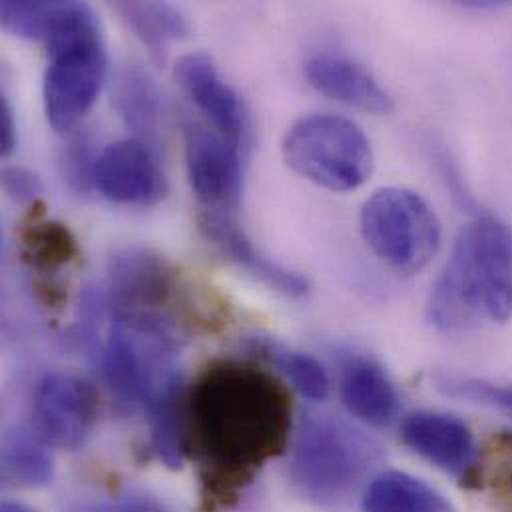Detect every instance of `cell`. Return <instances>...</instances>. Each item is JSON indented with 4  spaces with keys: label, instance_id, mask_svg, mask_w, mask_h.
Segmentation results:
<instances>
[{
    "label": "cell",
    "instance_id": "6da1fadb",
    "mask_svg": "<svg viewBox=\"0 0 512 512\" xmlns=\"http://www.w3.org/2000/svg\"><path fill=\"white\" fill-rule=\"evenodd\" d=\"M289 431V393L250 363L212 365L186 397L188 449L214 473L250 475L285 447Z\"/></svg>",
    "mask_w": 512,
    "mask_h": 512
},
{
    "label": "cell",
    "instance_id": "7a4b0ae2",
    "mask_svg": "<svg viewBox=\"0 0 512 512\" xmlns=\"http://www.w3.org/2000/svg\"><path fill=\"white\" fill-rule=\"evenodd\" d=\"M512 317V228L477 218L455 240L437 277L429 319L443 333H465Z\"/></svg>",
    "mask_w": 512,
    "mask_h": 512
},
{
    "label": "cell",
    "instance_id": "3957f363",
    "mask_svg": "<svg viewBox=\"0 0 512 512\" xmlns=\"http://www.w3.org/2000/svg\"><path fill=\"white\" fill-rule=\"evenodd\" d=\"M44 42L52 54L44 76L46 118L56 132H72L106 78L100 22L84 2H54Z\"/></svg>",
    "mask_w": 512,
    "mask_h": 512
},
{
    "label": "cell",
    "instance_id": "277c9868",
    "mask_svg": "<svg viewBox=\"0 0 512 512\" xmlns=\"http://www.w3.org/2000/svg\"><path fill=\"white\" fill-rule=\"evenodd\" d=\"M379 461L381 447L371 437L337 417L307 413L295 429L289 477L313 505L339 509Z\"/></svg>",
    "mask_w": 512,
    "mask_h": 512
},
{
    "label": "cell",
    "instance_id": "5b68a950",
    "mask_svg": "<svg viewBox=\"0 0 512 512\" xmlns=\"http://www.w3.org/2000/svg\"><path fill=\"white\" fill-rule=\"evenodd\" d=\"M283 158L295 174L331 192L357 190L373 172L369 138L353 120L335 114L297 120L285 134Z\"/></svg>",
    "mask_w": 512,
    "mask_h": 512
},
{
    "label": "cell",
    "instance_id": "8992f818",
    "mask_svg": "<svg viewBox=\"0 0 512 512\" xmlns=\"http://www.w3.org/2000/svg\"><path fill=\"white\" fill-rule=\"evenodd\" d=\"M361 234L375 256L401 273L421 271L441 248L437 214L407 188L375 192L361 210Z\"/></svg>",
    "mask_w": 512,
    "mask_h": 512
},
{
    "label": "cell",
    "instance_id": "52a82bcc",
    "mask_svg": "<svg viewBox=\"0 0 512 512\" xmlns=\"http://www.w3.org/2000/svg\"><path fill=\"white\" fill-rule=\"evenodd\" d=\"M98 409V393L86 379L60 371L48 373L34 391V433L48 447L80 449L94 433Z\"/></svg>",
    "mask_w": 512,
    "mask_h": 512
},
{
    "label": "cell",
    "instance_id": "ba28073f",
    "mask_svg": "<svg viewBox=\"0 0 512 512\" xmlns=\"http://www.w3.org/2000/svg\"><path fill=\"white\" fill-rule=\"evenodd\" d=\"M184 140L190 184L204 212L232 214L244 188L242 148L198 120L184 124Z\"/></svg>",
    "mask_w": 512,
    "mask_h": 512
},
{
    "label": "cell",
    "instance_id": "9c48e42d",
    "mask_svg": "<svg viewBox=\"0 0 512 512\" xmlns=\"http://www.w3.org/2000/svg\"><path fill=\"white\" fill-rule=\"evenodd\" d=\"M94 188L116 204L154 206L166 196L168 184L152 146L126 138L96 156Z\"/></svg>",
    "mask_w": 512,
    "mask_h": 512
},
{
    "label": "cell",
    "instance_id": "30bf717a",
    "mask_svg": "<svg viewBox=\"0 0 512 512\" xmlns=\"http://www.w3.org/2000/svg\"><path fill=\"white\" fill-rule=\"evenodd\" d=\"M176 80L214 130L240 148L252 134L250 114L242 96L222 78L214 60L204 52H192L178 60Z\"/></svg>",
    "mask_w": 512,
    "mask_h": 512
},
{
    "label": "cell",
    "instance_id": "8fae6325",
    "mask_svg": "<svg viewBox=\"0 0 512 512\" xmlns=\"http://www.w3.org/2000/svg\"><path fill=\"white\" fill-rule=\"evenodd\" d=\"M403 443L443 469L469 481L479 469V445L469 425L447 413L419 411L409 415L401 427Z\"/></svg>",
    "mask_w": 512,
    "mask_h": 512
},
{
    "label": "cell",
    "instance_id": "7c38bea8",
    "mask_svg": "<svg viewBox=\"0 0 512 512\" xmlns=\"http://www.w3.org/2000/svg\"><path fill=\"white\" fill-rule=\"evenodd\" d=\"M172 267L166 257L142 246L116 252L108 261V293L114 313L152 311L172 289Z\"/></svg>",
    "mask_w": 512,
    "mask_h": 512
},
{
    "label": "cell",
    "instance_id": "4fadbf2b",
    "mask_svg": "<svg viewBox=\"0 0 512 512\" xmlns=\"http://www.w3.org/2000/svg\"><path fill=\"white\" fill-rule=\"evenodd\" d=\"M309 84L345 106L367 114H389L393 98L379 80L359 62L331 52H321L305 62Z\"/></svg>",
    "mask_w": 512,
    "mask_h": 512
},
{
    "label": "cell",
    "instance_id": "5bb4252c",
    "mask_svg": "<svg viewBox=\"0 0 512 512\" xmlns=\"http://www.w3.org/2000/svg\"><path fill=\"white\" fill-rule=\"evenodd\" d=\"M200 228L204 236L238 267L252 273L261 283L269 285L275 291H281L289 297H303L309 291V281L291 271L277 261L263 256L256 244L246 236V232L238 226L232 214L218 212H202Z\"/></svg>",
    "mask_w": 512,
    "mask_h": 512
},
{
    "label": "cell",
    "instance_id": "9a60e30c",
    "mask_svg": "<svg viewBox=\"0 0 512 512\" xmlns=\"http://www.w3.org/2000/svg\"><path fill=\"white\" fill-rule=\"evenodd\" d=\"M341 399L347 411L371 427H387L399 415V395L381 365L351 357L341 371Z\"/></svg>",
    "mask_w": 512,
    "mask_h": 512
},
{
    "label": "cell",
    "instance_id": "2e32d148",
    "mask_svg": "<svg viewBox=\"0 0 512 512\" xmlns=\"http://www.w3.org/2000/svg\"><path fill=\"white\" fill-rule=\"evenodd\" d=\"M150 421V441L154 453L168 467L176 469L184 461V453L188 451L186 439V387L182 375H172L166 383H162L146 407Z\"/></svg>",
    "mask_w": 512,
    "mask_h": 512
},
{
    "label": "cell",
    "instance_id": "e0dca14e",
    "mask_svg": "<svg viewBox=\"0 0 512 512\" xmlns=\"http://www.w3.org/2000/svg\"><path fill=\"white\" fill-rule=\"evenodd\" d=\"M114 104L138 140L158 144L162 94L148 70L134 62L122 66L114 80Z\"/></svg>",
    "mask_w": 512,
    "mask_h": 512
},
{
    "label": "cell",
    "instance_id": "ac0fdd59",
    "mask_svg": "<svg viewBox=\"0 0 512 512\" xmlns=\"http://www.w3.org/2000/svg\"><path fill=\"white\" fill-rule=\"evenodd\" d=\"M363 511L457 512V509L425 481L409 473L387 471L369 483L363 495Z\"/></svg>",
    "mask_w": 512,
    "mask_h": 512
},
{
    "label": "cell",
    "instance_id": "d6986e66",
    "mask_svg": "<svg viewBox=\"0 0 512 512\" xmlns=\"http://www.w3.org/2000/svg\"><path fill=\"white\" fill-rule=\"evenodd\" d=\"M114 10L160 64L166 62L170 44L190 32L188 18L166 2H116Z\"/></svg>",
    "mask_w": 512,
    "mask_h": 512
},
{
    "label": "cell",
    "instance_id": "ffe728a7",
    "mask_svg": "<svg viewBox=\"0 0 512 512\" xmlns=\"http://www.w3.org/2000/svg\"><path fill=\"white\" fill-rule=\"evenodd\" d=\"M46 443L32 431L12 429L2 439V479L20 489H40L52 481Z\"/></svg>",
    "mask_w": 512,
    "mask_h": 512
},
{
    "label": "cell",
    "instance_id": "44dd1931",
    "mask_svg": "<svg viewBox=\"0 0 512 512\" xmlns=\"http://www.w3.org/2000/svg\"><path fill=\"white\" fill-rule=\"evenodd\" d=\"M259 351L291 381V385L307 399L321 401L329 393V377L323 365L301 351L287 349L273 341H261Z\"/></svg>",
    "mask_w": 512,
    "mask_h": 512
},
{
    "label": "cell",
    "instance_id": "7402d4cb",
    "mask_svg": "<svg viewBox=\"0 0 512 512\" xmlns=\"http://www.w3.org/2000/svg\"><path fill=\"white\" fill-rule=\"evenodd\" d=\"M76 252V240L62 224H36L24 238V256L40 269L60 267Z\"/></svg>",
    "mask_w": 512,
    "mask_h": 512
},
{
    "label": "cell",
    "instance_id": "603a6c76",
    "mask_svg": "<svg viewBox=\"0 0 512 512\" xmlns=\"http://www.w3.org/2000/svg\"><path fill=\"white\" fill-rule=\"evenodd\" d=\"M437 387L449 397L497 409L512 419V383L505 385L471 377H443L437 381Z\"/></svg>",
    "mask_w": 512,
    "mask_h": 512
},
{
    "label": "cell",
    "instance_id": "cb8c5ba5",
    "mask_svg": "<svg viewBox=\"0 0 512 512\" xmlns=\"http://www.w3.org/2000/svg\"><path fill=\"white\" fill-rule=\"evenodd\" d=\"M54 2H14L6 0L0 4L2 26L28 40H44L48 22L52 16Z\"/></svg>",
    "mask_w": 512,
    "mask_h": 512
},
{
    "label": "cell",
    "instance_id": "d4e9b609",
    "mask_svg": "<svg viewBox=\"0 0 512 512\" xmlns=\"http://www.w3.org/2000/svg\"><path fill=\"white\" fill-rule=\"evenodd\" d=\"M90 140L86 136L74 138L62 154V174L68 186L78 192L86 194L94 186V166L96 158L92 156Z\"/></svg>",
    "mask_w": 512,
    "mask_h": 512
},
{
    "label": "cell",
    "instance_id": "484cf974",
    "mask_svg": "<svg viewBox=\"0 0 512 512\" xmlns=\"http://www.w3.org/2000/svg\"><path fill=\"white\" fill-rule=\"evenodd\" d=\"M2 188L14 202H34L42 194V184L36 174L24 168H6L2 172Z\"/></svg>",
    "mask_w": 512,
    "mask_h": 512
},
{
    "label": "cell",
    "instance_id": "4316f807",
    "mask_svg": "<svg viewBox=\"0 0 512 512\" xmlns=\"http://www.w3.org/2000/svg\"><path fill=\"white\" fill-rule=\"evenodd\" d=\"M16 146V122L14 112L8 98L2 94L0 98V152L8 156Z\"/></svg>",
    "mask_w": 512,
    "mask_h": 512
},
{
    "label": "cell",
    "instance_id": "83f0119b",
    "mask_svg": "<svg viewBox=\"0 0 512 512\" xmlns=\"http://www.w3.org/2000/svg\"><path fill=\"white\" fill-rule=\"evenodd\" d=\"M84 512H168L162 509L158 503L148 499H120L114 503H104L90 507Z\"/></svg>",
    "mask_w": 512,
    "mask_h": 512
},
{
    "label": "cell",
    "instance_id": "f1b7e54d",
    "mask_svg": "<svg viewBox=\"0 0 512 512\" xmlns=\"http://www.w3.org/2000/svg\"><path fill=\"white\" fill-rule=\"evenodd\" d=\"M0 512H36L32 507L24 505V503H16V501H4Z\"/></svg>",
    "mask_w": 512,
    "mask_h": 512
}]
</instances>
